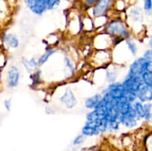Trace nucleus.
Returning a JSON list of instances; mask_svg holds the SVG:
<instances>
[{"instance_id": "58836bf2", "label": "nucleus", "mask_w": 152, "mask_h": 151, "mask_svg": "<svg viewBox=\"0 0 152 151\" xmlns=\"http://www.w3.org/2000/svg\"><path fill=\"white\" fill-rule=\"evenodd\" d=\"M148 44H149V46L151 47V48L152 49V36H151V38H150V40H149V42H148Z\"/></svg>"}, {"instance_id": "4c0bfd02", "label": "nucleus", "mask_w": 152, "mask_h": 151, "mask_svg": "<svg viewBox=\"0 0 152 151\" xmlns=\"http://www.w3.org/2000/svg\"><path fill=\"white\" fill-rule=\"evenodd\" d=\"M148 151H152V139H150L148 142Z\"/></svg>"}, {"instance_id": "c756f323", "label": "nucleus", "mask_w": 152, "mask_h": 151, "mask_svg": "<svg viewBox=\"0 0 152 151\" xmlns=\"http://www.w3.org/2000/svg\"><path fill=\"white\" fill-rule=\"evenodd\" d=\"M86 136H83V134H79L76 136L75 138L74 139V140L72 141V144L73 146L74 147H78L80 146V145L83 144V143L86 141Z\"/></svg>"}, {"instance_id": "473e14b6", "label": "nucleus", "mask_w": 152, "mask_h": 151, "mask_svg": "<svg viewBox=\"0 0 152 151\" xmlns=\"http://www.w3.org/2000/svg\"><path fill=\"white\" fill-rule=\"evenodd\" d=\"M142 58L147 61H152V49L147 50L146 51L143 53Z\"/></svg>"}, {"instance_id": "393cba45", "label": "nucleus", "mask_w": 152, "mask_h": 151, "mask_svg": "<svg viewBox=\"0 0 152 151\" xmlns=\"http://www.w3.org/2000/svg\"><path fill=\"white\" fill-rule=\"evenodd\" d=\"M59 37L56 33H51L48 35L46 38V44L48 47H56V44L59 43Z\"/></svg>"}, {"instance_id": "7ed1b4c3", "label": "nucleus", "mask_w": 152, "mask_h": 151, "mask_svg": "<svg viewBox=\"0 0 152 151\" xmlns=\"http://www.w3.org/2000/svg\"><path fill=\"white\" fill-rule=\"evenodd\" d=\"M94 50H112V37L103 32L94 33L91 38Z\"/></svg>"}, {"instance_id": "a878e982", "label": "nucleus", "mask_w": 152, "mask_h": 151, "mask_svg": "<svg viewBox=\"0 0 152 151\" xmlns=\"http://www.w3.org/2000/svg\"><path fill=\"white\" fill-rule=\"evenodd\" d=\"M124 42L129 51L131 53V54L133 56H136L137 53V47L134 41L132 39H131V38H129L125 40Z\"/></svg>"}, {"instance_id": "a211bd4d", "label": "nucleus", "mask_w": 152, "mask_h": 151, "mask_svg": "<svg viewBox=\"0 0 152 151\" xmlns=\"http://www.w3.org/2000/svg\"><path fill=\"white\" fill-rule=\"evenodd\" d=\"M59 51V48L56 47H48L45 48L44 53L39 56V66L42 67L45 65L50 59V56H53Z\"/></svg>"}, {"instance_id": "c9c22d12", "label": "nucleus", "mask_w": 152, "mask_h": 151, "mask_svg": "<svg viewBox=\"0 0 152 151\" xmlns=\"http://www.w3.org/2000/svg\"><path fill=\"white\" fill-rule=\"evenodd\" d=\"M96 1H97V0H84L83 3H84V5L88 8V7H91L92 6L94 5V4L96 2Z\"/></svg>"}, {"instance_id": "412c9836", "label": "nucleus", "mask_w": 152, "mask_h": 151, "mask_svg": "<svg viewBox=\"0 0 152 151\" xmlns=\"http://www.w3.org/2000/svg\"><path fill=\"white\" fill-rule=\"evenodd\" d=\"M30 78L31 81V84L34 88L39 87L42 84V70L40 68L37 69L35 72L30 74Z\"/></svg>"}, {"instance_id": "0eeeda50", "label": "nucleus", "mask_w": 152, "mask_h": 151, "mask_svg": "<svg viewBox=\"0 0 152 151\" xmlns=\"http://www.w3.org/2000/svg\"><path fill=\"white\" fill-rule=\"evenodd\" d=\"M112 5L113 0H97L94 5L91 7V13L90 16L94 18L102 15H108Z\"/></svg>"}, {"instance_id": "ea45409f", "label": "nucleus", "mask_w": 152, "mask_h": 151, "mask_svg": "<svg viewBox=\"0 0 152 151\" xmlns=\"http://www.w3.org/2000/svg\"><path fill=\"white\" fill-rule=\"evenodd\" d=\"M151 36H152V35H151Z\"/></svg>"}, {"instance_id": "f704fd0d", "label": "nucleus", "mask_w": 152, "mask_h": 151, "mask_svg": "<svg viewBox=\"0 0 152 151\" xmlns=\"http://www.w3.org/2000/svg\"><path fill=\"white\" fill-rule=\"evenodd\" d=\"M4 108L6 109V110L7 112L10 111L11 110V106H12V100L11 99H7L4 101Z\"/></svg>"}, {"instance_id": "f03ea898", "label": "nucleus", "mask_w": 152, "mask_h": 151, "mask_svg": "<svg viewBox=\"0 0 152 151\" xmlns=\"http://www.w3.org/2000/svg\"><path fill=\"white\" fill-rule=\"evenodd\" d=\"M88 62L94 69L105 68L112 63L111 50H94L88 57Z\"/></svg>"}, {"instance_id": "4be33fe9", "label": "nucleus", "mask_w": 152, "mask_h": 151, "mask_svg": "<svg viewBox=\"0 0 152 151\" xmlns=\"http://www.w3.org/2000/svg\"><path fill=\"white\" fill-rule=\"evenodd\" d=\"M132 107H133V109L134 110L135 113H136L138 120H141L144 118L145 111H144L143 103L140 102V101L136 100L134 102L132 103Z\"/></svg>"}, {"instance_id": "aec40b11", "label": "nucleus", "mask_w": 152, "mask_h": 151, "mask_svg": "<svg viewBox=\"0 0 152 151\" xmlns=\"http://www.w3.org/2000/svg\"><path fill=\"white\" fill-rule=\"evenodd\" d=\"M82 25L83 32L95 33V27L94 24L93 18L90 16H82Z\"/></svg>"}, {"instance_id": "2f4dec72", "label": "nucleus", "mask_w": 152, "mask_h": 151, "mask_svg": "<svg viewBox=\"0 0 152 151\" xmlns=\"http://www.w3.org/2000/svg\"><path fill=\"white\" fill-rule=\"evenodd\" d=\"M144 10L146 13H149L152 10V0H143Z\"/></svg>"}, {"instance_id": "1a4fd4ad", "label": "nucleus", "mask_w": 152, "mask_h": 151, "mask_svg": "<svg viewBox=\"0 0 152 151\" xmlns=\"http://www.w3.org/2000/svg\"><path fill=\"white\" fill-rule=\"evenodd\" d=\"M67 30L69 35L73 36H77L83 33L82 16H74V17H69V21L67 25Z\"/></svg>"}, {"instance_id": "f3484780", "label": "nucleus", "mask_w": 152, "mask_h": 151, "mask_svg": "<svg viewBox=\"0 0 152 151\" xmlns=\"http://www.w3.org/2000/svg\"><path fill=\"white\" fill-rule=\"evenodd\" d=\"M102 99L101 93H96L90 96H88L84 100V107L88 110H91L96 108L98 104Z\"/></svg>"}, {"instance_id": "9d476101", "label": "nucleus", "mask_w": 152, "mask_h": 151, "mask_svg": "<svg viewBox=\"0 0 152 151\" xmlns=\"http://www.w3.org/2000/svg\"><path fill=\"white\" fill-rule=\"evenodd\" d=\"M120 122L122 127H124L128 129H132L137 125V121H139L135 113L134 110L133 109V107L132 109L123 115L120 116Z\"/></svg>"}, {"instance_id": "6ab92c4d", "label": "nucleus", "mask_w": 152, "mask_h": 151, "mask_svg": "<svg viewBox=\"0 0 152 151\" xmlns=\"http://www.w3.org/2000/svg\"><path fill=\"white\" fill-rule=\"evenodd\" d=\"M110 18L108 17V15H102V16H96L93 18L94 24L95 27V33L97 32L99 29L100 30V32H103V30L106 24L109 21Z\"/></svg>"}, {"instance_id": "ddd939ff", "label": "nucleus", "mask_w": 152, "mask_h": 151, "mask_svg": "<svg viewBox=\"0 0 152 151\" xmlns=\"http://www.w3.org/2000/svg\"><path fill=\"white\" fill-rule=\"evenodd\" d=\"M63 65H64V76L67 78H71L75 76L76 71V65L75 62L73 60L72 58L68 54H65L63 56Z\"/></svg>"}, {"instance_id": "f257e3e1", "label": "nucleus", "mask_w": 152, "mask_h": 151, "mask_svg": "<svg viewBox=\"0 0 152 151\" xmlns=\"http://www.w3.org/2000/svg\"><path fill=\"white\" fill-rule=\"evenodd\" d=\"M103 31L111 36H120L125 40L131 38L129 26L124 20L119 17L110 19Z\"/></svg>"}, {"instance_id": "39448f33", "label": "nucleus", "mask_w": 152, "mask_h": 151, "mask_svg": "<svg viewBox=\"0 0 152 151\" xmlns=\"http://www.w3.org/2000/svg\"><path fill=\"white\" fill-rule=\"evenodd\" d=\"M121 82L126 91V95L136 96V93L139 87L143 84L141 76H135L129 73H127Z\"/></svg>"}, {"instance_id": "cd10ccee", "label": "nucleus", "mask_w": 152, "mask_h": 151, "mask_svg": "<svg viewBox=\"0 0 152 151\" xmlns=\"http://www.w3.org/2000/svg\"><path fill=\"white\" fill-rule=\"evenodd\" d=\"M21 63L22 65L23 66L24 69L27 71V73H28L29 74L33 73L34 72H35V70L33 68V67L31 66V62H30L29 59L26 57H22L21 59Z\"/></svg>"}, {"instance_id": "bb28decb", "label": "nucleus", "mask_w": 152, "mask_h": 151, "mask_svg": "<svg viewBox=\"0 0 152 151\" xmlns=\"http://www.w3.org/2000/svg\"><path fill=\"white\" fill-rule=\"evenodd\" d=\"M144 111H145V115H144V119L147 122H152V105L151 103L143 104Z\"/></svg>"}, {"instance_id": "e433bc0d", "label": "nucleus", "mask_w": 152, "mask_h": 151, "mask_svg": "<svg viewBox=\"0 0 152 151\" xmlns=\"http://www.w3.org/2000/svg\"><path fill=\"white\" fill-rule=\"evenodd\" d=\"M145 72L152 74V61H147L145 65Z\"/></svg>"}, {"instance_id": "4468645a", "label": "nucleus", "mask_w": 152, "mask_h": 151, "mask_svg": "<svg viewBox=\"0 0 152 151\" xmlns=\"http://www.w3.org/2000/svg\"><path fill=\"white\" fill-rule=\"evenodd\" d=\"M120 65L111 63L105 68V78L107 84H111L117 81L119 76L118 68Z\"/></svg>"}, {"instance_id": "6e6552de", "label": "nucleus", "mask_w": 152, "mask_h": 151, "mask_svg": "<svg viewBox=\"0 0 152 151\" xmlns=\"http://www.w3.org/2000/svg\"><path fill=\"white\" fill-rule=\"evenodd\" d=\"M21 79V70L16 65H10L7 72V84L10 89L19 86Z\"/></svg>"}, {"instance_id": "7c9ffc66", "label": "nucleus", "mask_w": 152, "mask_h": 151, "mask_svg": "<svg viewBox=\"0 0 152 151\" xmlns=\"http://www.w3.org/2000/svg\"><path fill=\"white\" fill-rule=\"evenodd\" d=\"M61 0H48V10H54L59 7Z\"/></svg>"}, {"instance_id": "dca6fc26", "label": "nucleus", "mask_w": 152, "mask_h": 151, "mask_svg": "<svg viewBox=\"0 0 152 151\" xmlns=\"http://www.w3.org/2000/svg\"><path fill=\"white\" fill-rule=\"evenodd\" d=\"M2 40L5 45L10 49H18L20 46V40L19 37L13 33L3 34Z\"/></svg>"}, {"instance_id": "5701e85b", "label": "nucleus", "mask_w": 152, "mask_h": 151, "mask_svg": "<svg viewBox=\"0 0 152 151\" xmlns=\"http://www.w3.org/2000/svg\"><path fill=\"white\" fill-rule=\"evenodd\" d=\"M129 17L132 22H140L142 19V10L140 7H134L129 11Z\"/></svg>"}, {"instance_id": "c85d7f7f", "label": "nucleus", "mask_w": 152, "mask_h": 151, "mask_svg": "<svg viewBox=\"0 0 152 151\" xmlns=\"http://www.w3.org/2000/svg\"><path fill=\"white\" fill-rule=\"evenodd\" d=\"M142 83L152 87V74L148 72H144L141 76Z\"/></svg>"}, {"instance_id": "20e7f679", "label": "nucleus", "mask_w": 152, "mask_h": 151, "mask_svg": "<svg viewBox=\"0 0 152 151\" xmlns=\"http://www.w3.org/2000/svg\"><path fill=\"white\" fill-rule=\"evenodd\" d=\"M57 100L67 110H73L78 105V99L71 87H65L57 98Z\"/></svg>"}, {"instance_id": "423d86ee", "label": "nucleus", "mask_w": 152, "mask_h": 151, "mask_svg": "<svg viewBox=\"0 0 152 151\" xmlns=\"http://www.w3.org/2000/svg\"><path fill=\"white\" fill-rule=\"evenodd\" d=\"M26 7L37 16H42L48 10V0H24Z\"/></svg>"}, {"instance_id": "2eb2a0df", "label": "nucleus", "mask_w": 152, "mask_h": 151, "mask_svg": "<svg viewBox=\"0 0 152 151\" xmlns=\"http://www.w3.org/2000/svg\"><path fill=\"white\" fill-rule=\"evenodd\" d=\"M137 100L146 103L152 100V87L142 84L136 93Z\"/></svg>"}, {"instance_id": "72a5a7b5", "label": "nucleus", "mask_w": 152, "mask_h": 151, "mask_svg": "<svg viewBox=\"0 0 152 151\" xmlns=\"http://www.w3.org/2000/svg\"><path fill=\"white\" fill-rule=\"evenodd\" d=\"M45 113L48 115H53L56 113V110L51 105H47L45 108Z\"/></svg>"}, {"instance_id": "9b49d317", "label": "nucleus", "mask_w": 152, "mask_h": 151, "mask_svg": "<svg viewBox=\"0 0 152 151\" xmlns=\"http://www.w3.org/2000/svg\"><path fill=\"white\" fill-rule=\"evenodd\" d=\"M147 60L142 57L137 58L129 65L128 73L135 76H141L144 72H145V65Z\"/></svg>"}, {"instance_id": "f8f14e48", "label": "nucleus", "mask_w": 152, "mask_h": 151, "mask_svg": "<svg viewBox=\"0 0 152 151\" xmlns=\"http://www.w3.org/2000/svg\"><path fill=\"white\" fill-rule=\"evenodd\" d=\"M81 133L86 137H93L101 135L98 128V121H86L82 127Z\"/></svg>"}, {"instance_id": "b1692460", "label": "nucleus", "mask_w": 152, "mask_h": 151, "mask_svg": "<svg viewBox=\"0 0 152 151\" xmlns=\"http://www.w3.org/2000/svg\"><path fill=\"white\" fill-rule=\"evenodd\" d=\"M120 120H115V121H108V133H117L120 130Z\"/></svg>"}]
</instances>
